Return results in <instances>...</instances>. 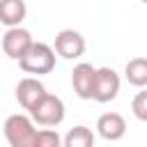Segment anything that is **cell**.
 Returning <instances> with one entry per match:
<instances>
[{"mask_svg":"<svg viewBox=\"0 0 147 147\" xmlns=\"http://www.w3.org/2000/svg\"><path fill=\"white\" fill-rule=\"evenodd\" d=\"M25 14H28V7L23 0H0V23L7 25V30L21 28Z\"/></svg>","mask_w":147,"mask_h":147,"instance_id":"cell-10","label":"cell"},{"mask_svg":"<svg viewBox=\"0 0 147 147\" xmlns=\"http://www.w3.org/2000/svg\"><path fill=\"white\" fill-rule=\"evenodd\" d=\"M32 44H34V39L30 34V30H25L23 25L21 28H11V30H7L2 34V51H5V55L9 60H18L21 62Z\"/></svg>","mask_w":147,"mask_h":147,"instance_id":"cell-5","label":"cell"},{"mask_svg":"<svg viewBox=\"0 0 147 147\" xmlns=\"http://www.w3.org/2000/svg\"><path fill=\"white\" fill-rule=\"evenodd\" d=\"M119 94V76L110 67H99L94 78V94L92 99L96 103H110Z\"/></svg>","mask_w":147,"mask_h":147,"instance_id":"cell-4","label":"cell"},{"mask_svg":"<svg viewBox=\"0 0 147 147\" xmlns=\"http://www.w3.org/2000/svg\"><path fill=\"white\" fill-rule=\"evenodd\" d=\"M5 138L9 142V147H34V140H37V126L34 122L30 119V115H23V113H16V115H9L5 119Z\"/></svg>","mask_w":147,"mask_h":147,"instance_id":"cell-1","label":"cell"},{"mask_svg":"<svg viewBox=\"0 0 147 147\" xmlns=\"http://www.w3.org/2000/svg\"><path fill=\"white\" fill-rule=\"evenodd\" d=\"M30 119L44 129H55L64 122V103L60 96L46 92L44 99L30 110Z\"/></svg>","mask_w":147,"mask_h":147,"instance_id":"cell-3","label":"cell"},{"mask_svg":"<svg viewBox=\"0 0 147 147\" xmlns=\"http://www.w3.org/2000/svg\"><path fill=\"white\" fill-rule=\"evenodd\" d=\"M44 94H46V87H44V83H41L39 78H34V76H25V78H21L18 85H16V101H18L28 113L44 99Z\"/></svg>","mask_w":147,"mask_h":147,"instance_id":"cell-8","label":"cell"},{"mask_svg":"<svg viewBox=\"0 0 147 147\" xmlns=\"http://www.w3.org/2000/svg\"><path fill=\"white\" fill-rule=\"evenodd\" d=\"M18 64L25 74H34V78L51 74L55 69V51H53V46H48L44 41H34Z\"/></svg>","mask_w":147,"mask_h":147,"instance_id":"cell-2","label":"cell"},{"mask_svg":"<svg viewBox=\"0 0 147 147\" xmlns=\"http://www.w3.org/2000/svg\"><path fill=\"white\" fill-rule=\"evenodd\" d=\"M96 133L108 142L122 140L124 133H126V119L119 113H103L96 119Z\"/></svg>","mask_w":147,"mask_h":147,"instance_id":"cell-9","label":"cell"},{"mask_svg":"<svg viewBox=\"0 0 147 147\" xmlns=\"http://www.w3.org/2000/svg\"><path fill=\"white\" fill-rule=\"evenodd\" d=\"M53 51L64 57V60H78L83 53H85V37L78 32V30H71V28H64L55 34V44H53Z\"/></svg>","mask_w":147,"mask_h":147,"instance_id":"cell-6","label":"cell"},{"mask_svg":"<svg viewBox=\"0 0 147 147\" xmlns=\"http://www.w3.org/2000/svg\"><path fill=\"white\" fill-rule=\"evenodd\" d=\"M94 131L85 124H78L67 131V136L62 138V147H94Z\"/></svg>","mask_w":147,"mask_h":147,"instance_id":"cell-12","label":"cell"},{"mask_svg":"<svg viewBox=\"0 0 147 147\" xmlns=\"http://www.w3.org/2000/svg\"><path fill=\"white\" fill-rule=\"evenodd\" d=\"M34 147H62V138L55 129H39Z\"/></svg>","mask_w":147,"mask_h":147,"instance_id":"cell-13","label":"cell"},{"mask_svg":"<svg viewBox=\"0 0 147 147\" xmlns=\"http://www.w3.org/2000/svg\"><path fill=\"white\" fill-rule=\"evenodd\" d=\"M124 76L133 87H147V57H131L124 67Z\"/></svg>","mask_w":147,"mask_h":147,"instance_id":"cell-11","label":"cell"},{"mask_svg":"<svg viewBox=\"0 0 147 147\" xmlns=\"http://www.w3.org/2000/svg\"><path fill=\"white\" fill-rule=\"evenodd\" d=\"M94 78H96V67L90 62H78L71 71V87L78 99H92L94 94Z\"/></svg>","mask_w":147,"mask_h":147,"instance_id":"cell-7","label":"cell"},{"mask_svg":"<svg viewBox=\"0 0 147 147\" xmlns=\"http://www.w3.org/2000/svg\"><path fill=\"white\" fill-rule=\"evenodd\" d=\"M131 113H133L136 119L147 122V87L140 90V92L133 96V101H131Z\"/></svg>","mask_w":147,"mask_h":147,"instance_id":"cell-14","label":"cell"}]
</instances>
